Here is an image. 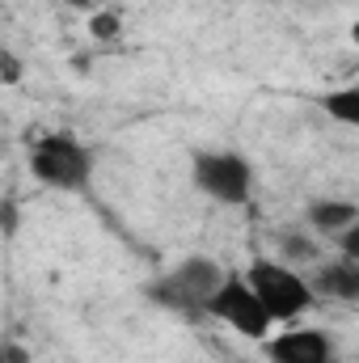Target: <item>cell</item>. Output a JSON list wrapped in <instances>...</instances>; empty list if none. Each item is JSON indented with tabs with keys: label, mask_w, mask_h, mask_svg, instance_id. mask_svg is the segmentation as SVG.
Masks as SVG:
<instances>
[{
	"label": "cell",
	"mask_w": 359,
	"mask_h": 363,
	"mask_svg": "<svg viewBox=\"0 0 359 363\" xmlns=\"http://www.w3.org/2000/svg\"><path fill=\"white\" fill-rule=\"evenodd\" d=\"M245 279H250V287L258 291V300L267 304V313L275 317V325H296V321H304L313 308H317V287H313V279L300 271V267H292L287 258H254L250 267H245Z\"/></svg>",
	"instance_id": "6da1fadb"
},
{
	"label": "cell",
	"mask_w": 359,
	"mask_h": 363,
	"mask_svg": "<svg viewBox=\"0 0 359 363\" xmlns=\"http://www.w3.org/2000/svg\"><path fill=\"white\" fill-rule=\"evenodd\" d=\"M30 174L43 182L47 190H85L93 178V148L85 140L68 135V131H47L30 144Z\"/></svg>",
	"instance_id": "7a4b0ae2"
},
{
	"label": "cell",
	"mask_w": 359,
	"mask_h": 363,
	"mask_svg": "<svg viewBox=\"0 0 359 363\" xmlns=\"http://www.w3.org/2000/svg\"><path fill=\"white\" fill-rule=\"evenodd\" d=\"M190 182L203 199L220 207H245L258 186L250 157L237 148H199L190 157Z\"/></svg>",
	"instance_id": "3957f363"
},
{
	"label": "cell",
	"mask_w": 359,
	"mask_h": 363,
	"mask_svg": "<svg viewBox=\"0 0 359 363\" xmlns=\"http://www.w3.org/2000/svg\"><path fill=\"white\" fill-rule=\"evenodd\" d=\"M203 317H211V321L224 325L228 334H237V338H245V342H258V347L279 330L275 317L267 313V304L258 300V291L250 287L245 271H228V279H224V283L216 287V296L207 300V313H203Z\"/></svg>",
	"instance_id": "277c9868"
},
{
	"label": "cell",
	"mask_w": 359,
	"mask_h": 363,
	"mask_svg": "<svg viewBox=\"0 0 359 363\" xmlns=\"http://www.w3.org/2000/svg\"><path fill=\"white\" fill-rule=\"evenodd\" d=\"M224 279H228V271H224L216 258L190 254V258H182L178 267L161 279L157 296H161L165 304L182 308V313H207V300L216 296V287H220Z\"/></svg>",
	"instance_id": "5b68a950"
},
{
	"label": "cell",
	"mask_w": 359,
	"mask_h": 363,
	"mask_svg": "<svg viewBox=\"0 0 359 363\" xmlns=\"http://www.w3.org/2000/svg\"><path fill=\"white\" fill-rule=\"evenodd\" d=\"M263 355L270 363H334V342L321 325L296 321V325H279L263 342Z\"/></svg>",
	"instance_id": "8992f818"
},
{
	"label": "cell",
	"mask_w": 359,
	"mask_h": 363,
	"mask_svg": "<svg viewBox=\"0 0 359 363\" xmlns=\"http://www.w3.org/2000/svg\"><path fill=\"white\" fill-rule=\"evenodd\" d=\"M313 287L321 300H338V304H359V262L347 258V254H334L326 262H317L313 271Z\"/></svg>",
	"instance_id": "52a82bcc"
},
{
	"label": "cell",
	"mask_w": 359,
	"mask_h": 363,
	"mask_svg": "<svg viewBox=\"0 0 359 363\" xmlns=\"http://www.w3.org/2000/svg\"><path fill=\"white\" fill-rule=\"evenodd\" d=\"M355 220H359V203H351V199H313L304 207V224L313 233L330 237V241H338Z\"/></svg>",
	"instance_id": "ba28073f"
},
{
	"label": "cell",
	"mask_w": 359,
	"mask_h": 363,
	"mask_svg": "<svg viewBox=\"0 0 359 363\" xmlns=\"http://www.w3.org/2000/svg\"><path fill=\"white\" fill-rule=\"evenodd\" d=\"M321 110H326L334 123H347V127L359 131V77L351 85H338V89L326 93V97H321Z\"/></svg>",
	"instance_id": "9c48e42d"
},
{
	"label": "cell",
	"mask_w": 359,
	"mask_h": 363,
	"mask_svg": "<svg viewBox=\"0 0 359 363\" xmlns=\"http://www.w3.org/2000/svg\"><path fill=\"white\" fill-rule=\"evenodd\" d=\"M118 26H123V21H118V13H114V9L89 13V34H93V38H114V34H118Z\"/></svg>",
	"instance_id": "30bf717a"
},
{
	"label": "cell",
	"mask_w": 359,
	"mask_h": 363,
	"mask_svg": "<svg viewBox=\"0 0 359 363\" xmlns=\"http://www.w3.org/2000/svg\"><path fill=\"white\" fill-rule=\"evenodd\" d=\"M338 254H347V258H355V262H359V220L343 233V237H338Z\"/></svg>",
	"instance_id": "8fae6325"
},
{
	"label": "cell",
	"mask_w": 359,
	"mask_h": 363,
	"mask_svg": "<svg viewBox=\"0 0 359 363\" xmlns=\"http://www.w3.org/2000/svg\"><path fill=\"white\" fill-rule=\"evenodd\" d=\"M351 43L359 47V13H355V21H351Z\"/></svg>",
	"instance_id": "7c38bea8"
},
{
	"label": "cell",
	"mask_w": 359,
	"mask_h": 363,
	"mask_svg": "<svg viewBox=\"0 0 359 363\" xmlns=\"http://www.w3.org/2000/svg\"><path fill=\"white\" fill-rule=\"evenodd\" d=\"M68 4H72V9H89L93 13V0H68Z\"/></svg>",
	"instance_id": "4fadbf2b"
}]
</instances>
